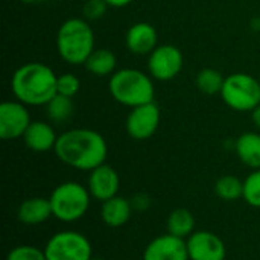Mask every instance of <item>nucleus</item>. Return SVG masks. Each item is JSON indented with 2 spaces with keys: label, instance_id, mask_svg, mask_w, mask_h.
Here are the masks:
<instances>
[{
  "label": "nucleus",
  "instance_id": "nucleus-6",
  "mask_svg": "<svg viewBox=\"0 0 260 260\" xmlns=\"http://www.w3.org/2000/svg\"><path fill=\"white\" fill-rule=\"evenodd\" d=\"M221 98L235 111H253L260 105V81L248 73H232L225 78Z\"/></svg>",
  "mask_w": 260,
  "mask_h": 260
},
{
  "label": "nucleus",
  "instance_id": "nucleus-28",
  "mask_svg": "<svg viewBox=\"0 0 260 260\" xmlns=\"http://www.w3.org/2000/svg\"><path fill=\"white\" fill-rule=\"evenodd\" d=\"M131 204H133V209H134V210L142 212V210H145V209H148V207H149L151 201H149V198H148L146 195L139 193V195H136V197L131 200Z\"/></svg>",
  "mask_w": 260,
  "mask_h": 260
},
{
  "label": "nucleus",
  "instance_id": "nucleus-15",
  "mask_svg": "<svg viewBox=\"0 0 260 260\" xmlns=\"http://www.w3.org/2000/svg\"><path fill=\"white\" fill-rule=\"evenodd\" d=\"M23 140L30 151L47 152L50 149H55L58 136L52 125L43 120H37V122H30L29 128L23 136Z\"/></svg>",
  "mask_w": 260,
  "mask_h": 260
},
{
  "label": "nucleus",
  "instance_id": "nucleus-18",
  "mask_svg": "<svg viewBox=\"0 0 260 260\" xmlns=\"http://www.w3.org/2000/svg\"><path fill=\"white\" fill-rule=\"evenodd\" d=\"M236 154L239 160L251 169H260V134L244 133L236 140Z\"/></svg>",
  "mask_w": 260,
  "mask_h": 260
},
{
  "label": "nucleus",
  "instance_id": "nucleus-29",
  "mask_svg": "<svg viewBox=\"0 0 260 260\" xmlns=\"http://www.w3.org/2000/svg\"><path fill=\"white\" fill-rule=\"evenodd\" d=\"M108 3V6L111 8H125L129 3H133V0H105Z\"/></svg>",
  "mask_w": 260,
  "mask_h": 260
},
{
  "label": "nucleus",
  "instance_id": "nucleus-9",
  "mask_svg": "<svg viewBox=\"0 0 260 260\" xmlns=\"http://www.w3.org/2000/svg\"><path fill=\"white\" fill-rule=\"evenodd\" d=\"M160 125V108L155 102H148L131 108L126 117V133L134 140H146L155 134Z\"/></svg>",
  "mask_w": 260,
  "mask_h": 260
},
{
  "label": "nucleus",
  "instance_id": "nucleus-14",
  "mask_svg": "<svg viewBox=\"0 0 260 260\" xmlns=\"http://www.w3.org/2000/svg\"><path fill=\"white\" fill-rule=\"evenodd\" d=\"M157 30L152 24L140 21L133 24L125 37L126 47L134 55H149L158 44Z\"/></svg>",
  "mask_w": 260,
  "mask_h": 260
},
{
  "label": "nucleus",
  "instance_id": "nucleus-17",
  "mask_svg": "<svg viewBox=\"0 0 260 260\" xmlns=\"http://www.w3.org/2000/svg\"><path fill=\"white\" fill-rule=\"evenodd\" d=\"M133 210L134 209H133V204L129 200L116 195L114 198L102 203L101 216H102V221L105 225H108L111 229H119L129 221Z\"/></svg>",
  "mask_w": 260,
  "mask_h": 260
},
{
  "label": "nucleus",
  "instance_id": "nucleus-23",
  "mask_svg": "<svg viewBox=\"0 0 260 260\" xmlns=\"http://www.w3.org/2000/svg\"><path fill=\"white\" fill-rule=\"evenodd\" d=\"M215 193L224 201H236L244 197V181L235 175H224L216 181Z\"/></svg>",
  "mask_w": 260,
  "mask_h": 260
},
{
  "label": "nucleus",
  "instance_id": "nucleus-5",
  "mask_svg": "<svg viewBox=\"0 0 260 260\" xmlns=\"http://www.w3.org/2000/svg\"><path fill=\"white\" fill-rule=\"evenodd\" d=\"M90 192L81 183L66 181L56 186L50 195L52 215L61 222L81 219L90 207Z\"/></svg>",
  "mask_w": 260,
  "mask_h": 260
},
{
  "label": "nucleus",
  "instance_id": "nucleus-32",
  "mask_svg": "<svg viewBox=\"0 0 260 260\" xmlns=\"http://www.w3.org/2000/svg\"><path fill=\"white\" fill-rule=\"evenodd\" d=\"M90 260H105V259H102V257H91Z\"/></svg>",
  "mask_w": 260,
  "mask_h": 260
},
{
  "label": "nucleus",
  "instance_id": "nucleus-20",
  "mask_svg": "<svg viewBox=\"0 0 260 260\" xmlns=\"http://www.w3.org/2000/svg\"><path fill=\"white\" fill-rule=\"evenodd\" d=\"M168 233L177 238H189L195 229V218L187 209H177L168 216Z\"/></svg>",
  "mask_w": 260,
  "mask_h": 260
},
{
  "label": "nucleus",
  "instance_id": "nucleus-19",
  "mask_svg": "<svg viewBox=\"0 0 260 260\" xmlns=\"http://www.w3.org/2000/svg\"><path fill=\"white\" fill-rule=\"evenodd\" d=\"M116 55L108 49H94L85 61V69L94 76H108L116 72Z\"/></svg>",
  "mask_w": 260,
  "mask_h": 260
},
{
  "label": "nucleus",
  "instance_id": "nucleus-26",
  "mask_svg": "<svg viewBox=\"0 0 260 260\" xmlns=\"http://www.w3.org/2000/svg\"><path fill=\"white\" fill-rule=\"evenodd\" d=\"M6 260H47L46 259V253L44 250H40L37 247L32 245H18L15 248H12Z\"/></svg>",
  "mask_w": 260,
  "mask_h": 260
},
{
  "label": "nucleus",
  "instance_id": "nucleus-25",
  "mask_svg": "<svg viewBox=\"0 0 260 260\" xmlns=\"http://www.w3.org/2000/svg\"><path fill=\"white\" fill-rule=\"evenodd\" d=\"M79 88H81V81L78 79L76 75L62 73L58 76V81H56V93L58 94L73 98V96H76Z\"/></svg>",
  "mask_w": 260,
  "mask_h": 260
},
{
  "label": "nucleus",
  "instance_id": "nucleus-12",
  "mask_svg": "<svg viewBox=\"0 0 260 260\" xmlns=\"http://www.w3.org/2000/svg\"><path fill=\"white\" fill-rule=\"evenodd\" d=\"M143 260H189L187 244L171 233L157 236L146 245Z\"/></svg>",
  "mask_w": 260,
  "mask_h": 260
},
{
  "label": "nucleus",
  "instance_id": "nucleus-8",
  "mask_svg": "<svg viewBox=\"0 0 260 260\" xmlns=\"http://www.w3.org/2000/svg\"><path fill=\"white\" fill-rule=\"evenodd\" d=\"M183 69V53L177 46L160 44L148 58V70L154 79L171 81L180 75Z\"/></svg>",
  "mask_w": 260,
  "mask_h": 260
},
{
  "label": "nucleus",
  "instance_id": "nucleus-1",
  "mask_svg": "<svg viewBox=\"0 0 260 260\" xmlns=\"http://www.w3.org/2000/svg\"><path fill=\"white\" fill-rule=\"evenodd\" d=\"M56 157L78 171H93L104 165L108 146L102 134L88 128H75L58 136L55 145Z\"/></svg>",
  "mask_w": 260,
  "mask_h": 260
},
{
  "label": "nucleus",
  "instance_id": "nucleus-24",
  "mask_svg": "<svg viewBox=\"0 0 260 260\" xmlns=\"http://www.w3.org/2000/svg\"><path fill=\"white\" fill-rule=\"evenodd\" d=\"M244 200L251 206L260 209V169H254L244 181Z\"/></svg>",
  "mask_w": 260,
  "mask_h": 260
},
{
  "label": "nucleus",
  "instance_id": "nucleus-16",
  "mask_svg": "<svg viewBox=\"0 0 260 260\" xmlns=\"http://www.w3.org/2000/svg\"><path fill=\"white\" fill-rule=\"evenodd\" d=\"M50 216H53L50 200L41 197L24 200L17 210L18 221L26 225H40L44 221H47Z\"/></svg>",
  "mask_w": 260,
  "mask_h": 260
},
{
  "label": "nucleus",
  "instance_id": "nucleus-13",
  "mask_svg": "<svg viewBox=\"0 0 260 260\" xmlns=\"http://www.w3.org/2000/svg\"><path fill=\"white\" fill-rule=\"evenodd\" d=\"M120 187V178L114 168L104 163L96 169L90 171L88 192L98 201H108L114 198Z\"/></svg>",
  "mask_w": 260,
  "mask_h": 260
},
{
  "label": "nucleus",
  "instance_id": "nucleus-2",
  "mask_svg": "<svg viewBox=\"0 0 260 260\" xmlns=\"http://www.w3.org/2000/svg\"><path fill=\"white\" fill-rule=\"evenodd\" d=\"M56 73L43 62L20 66L11 79V88L17 101L30 107H44L56 94Z\"/></svg>",
  "mask_w": 260,
  "mask_h": 260
},
{
  "label": "nucleus",
  "instance_id": "nucleus-11",
  "mask_svg": "<svg viewBox=\"0 0 260 260\" xmlns=\"http://www.w3.org/2000/svg\"><path fill=\"white\" fill-rule=\"evenodd\" d=\"M186 244L189 260H224L227 254L222 239L212 232H193Z\"/></svg>",
  "mask_w": 260,
  "mask_h": 260
},
{
  "label": "nucleus",
  "instance_id": "nucleus-4",
  "mask_svg": "<svg viewBox=\"0 0 260 260\" xmlns=\"http://www.w3.org/2000/svg\"><path fill=\"white\" fill-rule=\"evenodd\" d=\"M108 88L116 102L129 108L154 102V84L146 73L137 69L116 70L110 78Z\"/></svg>",
  "mask_w": 260,
  "mask_h": 260
},
{
  "label": "nucleus",
  "instance_id": "nucleus-22",
  "mask_svg": "<svg viewBox=\"0 0 260 260\" xmlns=\"http://www.w3.org/2000/svg\"><path fill=\"white\" fill-rule=\"evenodd\" d=\"M224 81H225V78L216 69H210V67L200 70L197 75V79H195L198 90L209 96L221 93Z\"/></svg>",
  "mask_w": 260,
  "mask_h": 260
},
{
  "label": "nucleus",
  "instance_id": "nucleus-33",
  "mask_svg": "<svg viewBox=\"0 0 260 260\" xmlns=\"http://www.w3.org/2000/svg\"><path fill=\"white\" fill-rule=\"evenodd\" d=\"M259 81H260V78H259Z\"/></svg>",
  "mask_w": 260,
  "mask_h": 260
},
{
  "label": "nucleus",
  "instance_id": "nucleus-3",
  "mask_svg": "<svg viewBox=\"0 0 260 260\" xmlns=\"http://www.w3.org/2000/svg\"><path fill=\"white\" fill-rule=\"evenodd\" d=\"M58 55L72 66L85 64L94 50V34L85 18H69L56 32Z\"/></svg>",
  "mask_w": 260,
  "mask_h": 260
},
{
  "label": "nucleus",
  "instance_id": "nucleus-7",
  "mask_svg": "<svg viewBox=\"0 0 260 260\" xmlns=\"http://www.w3.org/2000/svg\"><path fill=\"white\" fill-rule=\"evenodd\" d=\"M47 260H90L91 244L79 232L64 230L55 233L44 248Z\"/></svg>",
  "mask_w": 260,
  "mask_h": 260
},
{
  "label": "nucleus",
  "instance_id": "nucleus-27",
  "mask_svg": "<svg viewBox=\"0 0 260 260\" xmlns=\"http://www.w3.org/2000/svg\"><path fill=\"white\" fill-rule=\"evenodd\" d=\"M108 9V3L105 0H87L82 6V15L85 20H98L104 17Z\"/></svg>",
  "mask_w": 260,
  "mask_h": 260
},
{
  "label": "nucleus",
  "instance_id": "nucleus-30",
  "mask_svg": "<svg viewBox=\"0 0 260 260\" xmlns=\"http://www.w3.org/2000/svg\"><path fill=\"white\" fill-rule=\"evenodd\" d=\"M251 120L254 123V126L260 129V105H257L253 111H251Z\"/></svg>",
  "mask_w": 260,
  "mask_h": 260
},
{
  "label": "nucleus",
  "instance_id": "nucleus-31",
  "mask_svg": "<svg viewBox=\"0 0 260 260\" xmlns=\"http://www.w3.org/2000/svg\"><path fill=\"white\" fill-rule=\"evenodd\" d=\"M23 3H27V5H32V3H40V2H44V0H20Z\"/></svg>",
  "mask_w": 260,
  "mask_h": 260
},
{
  "label": "nucleus",
  "instance_id": "nucleus-10",
  "mask_svg": "<svg viewBox=\"0 0 260 260\" xmlns=\"http://www.w3.org/2000/svg\"><path fill=\"white\" fill-rule=\"evenodd\" d=\"M26 107L20 101H6L0 105V137L3 140H15L24 136L32 122Z\"/></svg>",
  "mask_w": 260,
  "mask_h": 260
},
{
  "label": "nucleus",
  "instance_id": "nucleus-21",
  "mask_svg": "<svg viewBox=\"0 0 260 260\" xmlns=\"http://www.w3.org/2000/svg\"><path fill=\"white\" fill-rule=\"evenodd\" d=\"M44 108H46V116L55 123L67 122L75 113L73 99L62 96V94H58V93L44 105Z\"/></svg>",
  "mask_w": 260,
  "mask_h": 260
}]
</instances>
